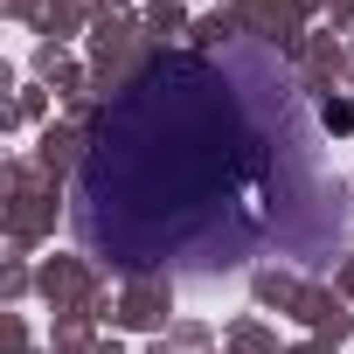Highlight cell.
Segmentation results:
<instances>
[{
    "mask_svg": "<svg viewBox=\"0 0 354 354\" xmlns=\"http://www.w3.org/2000/svg\"><path fill=\"white\" fill-rule=\"evenodd\" d=\"M0 347H8V354H28V326H21V313H8V326H0Z\"/></svg>",
    "mask_w": 354,
    "mask_h": 354,
    "instance_id": "obj_17",
    "label": "cell"
},
{
    "mask_svg": "<svg viewBox=\"0 0 354 354\" xmlns=\"http://www.w3.org/2000/svg\"><path fill=\"white\" fill-rule=\"evenodd\" d=\"M167 313H174V278H125L111 326L118 333H167Z\"/></svg>",
    "mask_w": 354,
    "mask_h": 354,
    "instance_id": "obj_5",
    "label": "cell"
},
{
    "mask_svg": "<svg viewBox=\"0 0 354 354\" xmlns=\"http://www.w3.org/2000/svg\"><path fill=\"white\" fill-rule=\"evenodd\" d=\"M91 354H125V340H118V333H104V340H97Z\"/></svg>",
    "mask_w": 354,
    "mask_h": 354,
    "instance_id": "obj_22",
    "label": "cell"
},
{
    "mask_svg": "<svg viewBox=\"0 0 354 354\" xmlns=\"http://www.w3.org/2000/svg\"><path fill=\"white\" fill-rule=\"evenodd\" d=\"M285 354H340L333 340H299V347H285Z\"/></svg>",
    "mask_w": 354,
    "mask_h": 354,
    "instance_id": "obj_21",
    "label": "cell"
},
{
    "mask_svg": "<svg viewBox=\"0 0 354 354\" xmlns=\"http://www.w3.org/2000/svg\"><path fill=\"white\" fill-rule=\"evenodd\" d=\"M0 8H8L15 21H42V8H49V0H0Z\"/></svg>",
    "mask_w": 354,
    "mask_h": 354,
    "instance_id": "obj_18",
    "label": "cell"
},
{
    "mask_svg": "<svg viewBox=\"0 0 354 354\" xmlns=\"http://www.w3.org/2000/svg\"><path fill=\"white\" fill-rule=\"evenodd\" d=\"M340 77H354L347 42H340V35H306V42H299V84L333 97V84H340Z\"/></svg>",
    "mask_w": 354,
    "mask_h": 354,
    "instance_id": "obj_7",
    "label": "cell"
},
{
    "mask_svg": "<svg viewBox=\"0 0 354 354\" xmlns=\"http://www.w3.org/2000/svg\"><path fill=\"white\" fill-rule=\"evenodd\" d=\"M292 319H306V326H313V340H333V347L354 333V313H347V299H340L333 285H306V292H299V306H292Z\"/></svg>",
    "mask_w": 354,
    "mask_h": 354,
    "instance_id": "obj_8",
    "label": "cell"
},
{
    "mask_svg": "<svg viewBox=\"0 0 354 354\" xmlns=\"http://www.w3.org/2000/svg\"><path fill=\"white\" fill-rule=\"evenodd\" d=\"M319 125H326V132H354V97H347V91H333V97L319 104Z\"/></svg>",
    "mask_w": 354,
    "mask_h": 354,
    "instance_id": "obj_14",
    "label": "cell"
},
{
    "mask_svg": "<svg viewBox=\"0 0 354 354\" xmlns=\"http://www.w3.org/2000/svg\"><path fill=\"white\" fill-rule=\"evenodd\" d=\"M333 292H340V299H354V257L340 264V278H333Z\"/></svg>",
    "mask_w": 354,
    "mask_h": 354,
    "instance_id": "obj_20",
    "label": "cell"
},
{
    "mask_svg": "<svg viewBox=\"0 0 354 354\" xmlns=\"http://www.w3.org/2000/svg\"><path fill=\"white\" fill-rule=\"evenodd\" d=\"M35 77H42L56 97H70V104H77V97H91V63H70L56 42H42V49H35Z\"/></svg>",
    "mask_w": 354,
    "mask_h": 354,
    "instance_id": "obj_9",
    "label": "cell"
},
{
    "mask_svg": "<svg viewBox=\"0 0 354 354\" xmlns=\"http://www.w3.org/2000/svg\"><path fill=\"white\" fill-rule=\"evenodd\" d=\"M250 292H257V306H278V313H292V306H299V292H306V285H299V278H292V271H278V264H264V271H257V278H250Z\"/></svg>",
    "mask_w": 354,
    "mask_h": 354,
    "instance_id": "obj_11",
    "label": "cell"
},
{
    "mask_svg": "<svg viewBox=\"0 0 354 354\" xmlns=\"http://www.w3.org/2000/svg\"><path fill=\"white\" fill-rule=\"evenodd\" d=\"M70 230L91 264L125 278L236 271L257 250L319 264L354 230L347 181L319 167L306 84L271 42L223 56L160 49L104 104L70 188Z\"/></svg>",
    "mask_w": 354,
    "mask_h": 354,
    "instance_id": "obj_1",
    "label": "cell"
},
{
    "mask_svg": "<svg viewBox=\"0 0 354 354\" xmlns=\"http://www.w3.org/2000/svg\"><path fill=\"white\" fill-rule=\"evenodd\" d=\"M230 8H236L243 35H257V42H271V49H299L319 0H230Z\"/></svg>",
    "mask_w": 354,
    "mask_h": 354,
    "instance_id": "obj_4",
    "label": "cell"
},
{
    "mask_svg": "<svg viewBox=\"0 0 354 354\" xmlns=\"http://www.w3.org/2000/svg\"><path fill=\"white\" fill-rule=\"evenodd\" d=\"M0 188H8V202H0V216H8V250L21 257L28 243H42L56 230L63 181H56L42 160H8V167H0Z\"/></svg>",
    "mask_w": 354,
    "mask_h": 354,
    "instance_id": "obj_3",
    "label": "cell"
},
{
    "mask_svg": "<svg viewBox=\"0 0 354 354\" xmlns=\"http://www.w3.org/2000/svg\"><path fill=\"white\" fill-rule=\"evenodd\" d=\"M333 8V35H354V0H326Z\"/></svg>",
    "mask_w": 354,
    "mask_h": 354,
    "instance_id": "obj_19",
    "label": "cell"
},
{
    "mask_svg": "<svg viewBox=\"0 0 354 354\" xmlns=\"http://www.w3.org/2000/svg\"><path fill=\"white\" fill-rule=\"evenodd\" d=\"M104 15H111V8H104V0H49V8H42V21H35V28H42V35H49V42L63 49V35H77L84 21L97 28Z\"/></svg>",
    "mask_w": 354,
    "mask_h": 354,
    "instance_id": "obj_10",
    "label": "cell"
},
{
    "mask_svg": "<svg viewBox=\"0 0 354 354\" xmlns=\"http://www.w3.org/2000/svg\"><path fill=\"white\" fill-rule=\"evenodd\" d=\"M0 292H8V299H28V292H35V271L15 257V264H8V278H0Z\"/></svg>",
    "mask_w": 354,
    "mask_h": 354,
    "instance_id": "obj_15",
    "label": "cell"
},
{
    "mask_svg": "<svg viewBox=\"0 0 354 354\" xmlns=\"http://www.w3.org/2000/svg\"><path fill=\"white\" fill-rule=\"evenodd\" d=\"M35 292H42L56 313H91V299H97L104 285H97L91 257H49V264L35 271Z\"/></svg>",
    "mask_w": 354,
    "mask_h": 354,
    "instance_id": "obj_6",
    "label": "cell"
},
{
    "mask_svg": "<svg viewBox=\"0 0 354 354\" xmlns=\"http://www.w3.org/2000/svg\"><path fill=\"white\" fill-rule=\"evenodd\" d=\"M139 21H146V35L160 42V35H181V28H188V8H181V0H146Z\"/></svg>",
    "mask_w": 354,
    "mask_h": 354,
    "instance_id": "obj_12",
    "label": "cell"
},
{
    "mask_svg": "<svg viewBox=\"0 0 354 354\" xmlns=\"http://www.w3.org/2000/svg\"><path fill=\"white\" fill-rule=\"evenodd\" d=\"M153 56H160V42L146 35V21H132V15H104L97 28H91V97H125L146 70H153Z\"/></svg>",
    "mask_w": 354,
    "mask_h": 354,
    "instance_id": "obj_2",
    "label": "cell"
},
{
    "mask_svg": "<svg viewBox=\"0 0 354 354\" xmlns=\"http://www.w3.org/2000/svg\"><path fill=\"white\" fill-rule=\"evenodd\" d=\"M230 354H278V333L257 326V319H236L230 326Z\"/></svg>",
    "mask_w": 354,
    "mask_h": 354,
    "instance_id": "obj_13",
    "label": "cell"
},
{
    "mask_svg": "<svg viewBox=\"0 0 354 354\" xmlns=\"http://www.w3.org/2000/svg\"><path fill=\"white\" fill-rule=\"evenodd\" d=\"M42 111H49V84H35V91L15 97V118H42Z\"/></svg>",
    "mask_w": 354,
    "mask_h": 354,
    "instance_id": "obj_16",
    "label": "cell"
}]
</instances>
